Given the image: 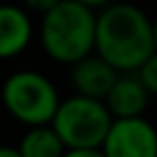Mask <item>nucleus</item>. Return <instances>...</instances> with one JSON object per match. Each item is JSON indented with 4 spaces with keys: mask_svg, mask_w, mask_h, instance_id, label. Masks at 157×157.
<instances>
[{
    "mask_svg": "<svg viewBox=\"0 0 157 157\" xmlns=\"http://www.w3.org/2000/svg\"><path fill=\"white\" fill-rule=\"evenodd\" d=\"M155 51L152 21L129 2H109L95 23V53L116 72H136Z\"/></svg>",
    "mask_w": 157,
    "mask_h": 157,
    "instance_id": "obj_1",
    "label": "nucleus"
},
{
    "mask_svg": "<svg viewBox=\"0 0 157 157\" xmlns=\"http://www.w3.org/2000/svg\"><path fill=\"white\" fill-rule=\"evenodd\" d=\"M95 10L76 0H60L46 14H42L39 42L51 60L74 65L95 51Z\"/></svg>",
    "mask_w": 157,
    "mask_h": 157,
    "instance_id": "obj_2",
    "label": "nucleus"
},
{
    "mask_svg": "<svg viewBox=\"0 0 157 157\" xmlns=\"http://www.w3.org/2000/svg\"><path fill=\"white\" fill-rule=\"evenodd\" d=\"M0 95L5 111L25 127L49 125L60 104L53 81L35 69H19L10 74L0 88Z\"/></svg>",
    "mask_w": 157,
    "mask_h": 157,
    "instance_id": "obj_3",
    "label": "nucleus"
},
{
    "mask_svg": "<svg viewBox=\"0 0 157 157\" xmlns=\"http://www.w3.org/2000/svg\"><path fill=\"white\" fill-rule=\"evenodd\" d=\"M111 120L113 118L102 99L72 95L60 99L49 125L56 129L65 148H102Z\"/></svg>",
    "mask_w": 157,
    "mask_h": 157,
    "instance_id": "obj_4",
    "label": "nucleus"
},
{
    "mask_svg": "<svg viewBox=\"0 0 157 157\" xmlns=\"http://www.w3.org/2000/svg\"><path fill=\"white\" fill-rule=\"evenodd\" d=\"M104 157H157V129L143 116L113 118L102 141Z\"/></svg>",
    "mask_w": 157,
    "mask_h": 157,
    "instance_id": "obj_5",
    "label": "nucleus"
},
{
    "mask_svg": "<svg viewBox=\"0 0 157 157\" xmlns=\"http://www.w3.org/2000/svg\"><path fill=\"white\" fill-rule=\"evenodd\" d=\"M69 81H72L76 95H86V97H95V99H104L106 93L111 90L113 81L118 78L116 69L106 63L104 58H99L97 53H88L86 58L76 60L74 65H69Z\"/></svg>",
    "mask_w": 157,
    "mask_h": 157,
    "instance_id": "obj_6",
    "label": "nucleus"
},
{
    "mask_svg": "<svg viewBox=\"0 0 157 157\" xmlns=\"http://www.w3.org/2000/svg\"><path fill=\"white\" fill-rule=\"evenodd\" d=\"M106 104L111 118H136L143 116L150 102V93L139 81V76H132V72L118 74L111 90L102 99Z\"/></svg>",
    "mask_w": 157,
    "mask_h": 157,
    "instance_id": "obj_7",
    "label": "nucleus"
},
{
    "mask_svg": "<svg viewBox=\"0 0 157 157\" xmlns=\"http://www.w3.org/2000/svg\"><path fill=\"white\" fill-rule=\"evenodd\" d=\"M33 39V21L19 5H0V60L21 56Z\"/></svg>",
    "mask_w": 157,
    "mask_h": 157,
    "instance_id": "obj_8",
    "label": "nucleus"
},
{
    "mask_svg": "<svg viewBox=\"0 0 157 157\" xmlns=\"http://www.w3.org/2000/svg\"><path fill=\"white\" fill-rule=\"evenodd\" d=\"M16 150L21 157H63L67 148L51 125H35L21 136Z\"/></svg>",
    "mask_w": 157,
    "mask_h": 157,
    "instance_id": "obj_9",
    "label": "nucleus"
},
{
    "mask_svg": "<svg viewBox=\"0 0 157 157\" xmlns=\"http://www.w3.org/2000/svg\"><path fill=\"white\" fill-rule=\"evenodd\" d=\"M136 76H139V81L146 86L148 93L157 95V51H152V53L143 60V65L136 69Z\"/></svg>",
    "mask_w": 157,
    "mask_h": 157,
    "instance_id": "obj_10",
    "label": "nucleus"
},
{
    "mask_svg": "<svg viewBox=\"0 0 157 157\" xmlns=\"http://www.w3.org/2000/svg\"><path fill=\"white\" fill-rule=\"evenodd\" d=\"M21 2H23V7H25V10H30V12H37V14H46L51 7L58 5L60 0H21Z\"/></svg>",
    "mask_w": 157,
    "mask_h": 157,
    "instance_id": "obj_11",
    "label": "nucleus"
},
{
    "mask_svg": "<svg viewBox=\"0 0 157 157\" xmlns=\"http://www.w3.org/2000/svg\"><path fill=\"white\" fill-rule=\"evenodd\" d=\"M63 157H104L102 148H67Z\"/></svg>",
    "mask_w": 157,
    "mask_h": 157,
    "instance_id": "obj_12",
    "label": "nucleus"
},
{
    "mask_svg": "<svg viewBox=\"0 0 157 157\" xmlns=\"http://www.w3.org/2000/svg\"><path fill=\"white\" fill-rule=\"evenodd\" d=\"M76 2L90 7V10H102V7H106L109 2H113V0H76Z\"/></svg>",
    "mask_w": 157,
    "mask_h": 157,
    "instance_id": "obj_13",
    "label": "nucleus"
},
{
    "mask_svg": "<svg viewBox=\"0 0 157 157\" xmlns=\"http://www.w3.org/2000/svg\"><path fill=\"white\" fill-rule=\"evenodd\" d=\"M0 157H21V152L12 146H0Z\"/></svg>",
    "mask_w": 157,
    "mask_h": 157,
    "instance_id": "obj_14",
    "label": "nucleus"
},
{
    "mask_svg": "<svg viewBox=\"0 0 157 157\" xmlns=\"http://www.w3.org/2000/svg\"><path fill=\"white\" fill-rule=\"evenodd\" d=\"M152 39H155V51H157V19L152 21Z\"/></svg>",
    "mask_w": 157,
    "mask_h": 157,
    "instance_id": "obj_15",
    "label": "nucleus"
}]
</instances>
